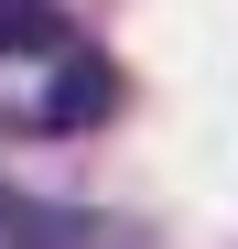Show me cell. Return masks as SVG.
<instances>
[{"label": "cell", "instance_id": "cell-1", "mask_svg": "<svg viewBox=\"0 0 238 249\" xmlns=\"http://www.w3.org/2000/svg\"><path fill=\"white\" fill-rule=\"evenodd\" d=\"M108 108H119V76L87 33L54 0H0V119L11 130H87Z\"/></svg>", "mask_w": 238, "mask_h": 249}, {"label": "cell", "instance_id": "cell-2", "mask_svg": "<svg viewBox=\"0 0 238 249\" xmlns=\"http://www.w3.org/2000/svg\"><path fill=\"white\" fill-rule=\"evenodd\" d=\"M0 249H54V228L33 217V206H11V195H0Z\"/></svg>", "mask_w": 238, "mask_h": 249}]
</instances>
